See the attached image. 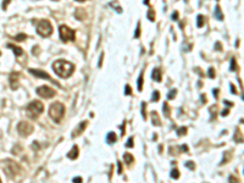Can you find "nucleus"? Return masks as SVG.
Returning a JSON list of instances; mask_svg holds the SVG:
<instances>
[{"label":"nucleus","instance_id":"24","mask_svg":"<svg viewBox=\"0 0 244 183\" xmlns=\"http://www.w3.org/2000/svg\"><path fill=\"white\" fill-rule=\"evenodd\" d=\"M162 109H164V114H165V116H166V117H168V116H170V114H171V111H170V109H168V105H167V103H164V105H162Z\"/></svg>","mask_w":244,"mask_h":183},{"label":"nucleus","instance_id":"35","mask_svg":"<svg viewBox=\"0 0 244 183\" xmlns=\"http://www.w3.org/2000/svg\"><path fill=\"white\" fill-rule=\"evenodd\" d=\"M126 147H127V148H131V147H133V138H129V139L127 140V143H126Z\"/></svg>","mask_w":244,"mask_h":183},{"label":"nucleus","instance_id":"5","mask_svg":"<svg viewBox=\"0 0 244 183\" xmlns=\"http://www.w3.org/2000/svg\"><path fill=\"white\" fill-rule=\"evenodd\" d=\"M59 32H60V38L62 42L67 43V42H71V40H75V31L71 29L70 27L65 26V24H61L60 28H59Z\"/></svg>","mask_w":244,"mask_h":183},{"label":"nucleus","instance_id":"39","mask_svg":"<svg viewBox=\"0 0 244 183\" xmlns=\"http://www.w3.org/2000/svg\"><path fill=\"white\" fill-rule=\"evenodd\" d=\"M215 49H216V50H219V49L221 50V49H222V47H221V43H219V42H217V43H216V47H215Z\"/></svg>","mask_w":244,"mask_h":183},{"label":"nucleus","instance_id":"21","mask_svg":"<svg viewBox=\"0 0 244 183\" xmlns=\"http://www.w3.org/2000/svg\"><path fill=\"white\" fill-rule=\"evenodd\" d=\"M26 39H27V35L24 33H18L17 35H15V40H17V42H23Z\"/></svg>","mask_w":244,"mask_h":183},{"label":"nucleus","instance_id":"25","mask_svg":"<svg viewBox=\"0 0 244 183\" xmlns=\"http://www.w3.org/2000/svg\"><path fill=\"white\" fill-rule=\"evenodd\" d=\"M148 18H149L151 22L155 21V12H154V10H149V11H148Z\"/></svg>","mask_w":244,"mask_h":183},{"label":"nucleus","instance_id":"29","mask_svg":"<svg viewBox=\"0 0 244 183\" xmlns=\"http://www.w3.org/2000/svg\"><path fill=\"white\" fill-rule=\"evenodd\" d=\"M176 93H177V89H172L171 92H168V94H167V99H175Z\"/></svg>","mask_w":244,"mask_h":183},{"label":"nucleus","instance_id":"1","mask_svg":"<svg viewBox=\"0 0 244 183\" xmlns=\"http://www.w3.org/2000/svg\"><path fill=\"white\" fill-rule=\"evenodd\" d=\"M53 70H54V72L59 77H61V78H68L73 73L75 66H73V64H71V62H68L66 60H61L60 59V60H56L53 64Z\"/></svg>","mask_w":244,"mask_h":183},{"label":"nucleus","instance_id":"48","mask_svg":"<svg viewBox=\"0 0 244 183\" xmlns=\"http://www.w3.org/2000/svg\"><path fill=\"white\" fill-rule=\"evenodd\" d=\"M54 1H59V0H54Z\"/></svg>","mask_w":244,"mask_h":183},{"label":"nucleus","instance_id":"26","mask_svg":"<svg viewBox=\"0 0 244 183\" xmlns=\"http://www.w3.org/2000/svg\"><path fill=\"white\" fill-rule=\"evenodd\" d=\"M142 89H143V75H140L138 78V91L142 92Z\"/></svg>","mask_w":244,"mask_h":183},{"label":"nucleus","instance_id":"47","mask_svg":"<svg viewBox=\"0 0 244 183\" xmlns=\"http://www.w3.org/2000/svg\"><path fill=\"white\" fill-rule=\"evenodd\" d=\"M76 1H78V2H83V1H87V0H76Z\"/></svg>","mask_w":244,"mask_h":183},{"label":"nucleus","instance_id":"33","mask_svg":"<svg viewBox=\"0 0 244 183\" xmlns=\"http://www.w3.org/2000/svg\"><path fill=\"white\" fill-rule=\"evenodd\" d=\"M186 166H187L188 169H190V170H194V169H195V165H194L193 161H188V162H186Z\"/></svg>","mask_w":244,"mask_h":183},{"label":"nucleus","instance_id":"15","mask_svg":"<svg viewBox=\"0 0 244 183\" xmlns=\"http://www.w3.org/2000/svg\"><path fill=\"white\" fill-rule=\"evenodd\" d=\"M87 123H88L87 121H84V122H81V123H79V127H78V128L75 131V134L72 133V137H77V136H79V134H81V132H82V131H83V129L87 127Z\"/></svg>","mask_w":244,"mask_h":183},{"label":"nucleus","instance_id":"41","mask_svg":"<svg viewBox=\"0 0 244 183\" xmlns=\"http://www.w3.org/2000/svg\"><path fill=\"white\" fill-rule=\"evenodd\" d=\"M103 58H104V54H102V55H100V60H99V65H98L99 67H102V62H103Z\"/></svg>","mask_w":244,"mask_h":183},{"label":"nucleus","instance_id":"27","mask_svg":"<svg viewBox=\"0 0 244 183\" xmlns=\"http://www.w3.org/2000/svg\"><path fill=\"white\" fill-rule=\"evenodd\" d=\"M159 98H160V93L157 91H155L153 93V96H151V101H157L159 100Z\"/></svg>","mask_w":244,"mask_h":183},{"label":"nucleus","instance_id":"38","mask_svg":"<svg viewBox=\"0 0 244 183\" xmlns=\"http://www.w3.org/2000/svg\"><path fill=\"white\" fill-rule=\"evenodd\" d=\"M134 37H135V38L139 37V23H138V26H137V29H135V34H134Z\"/></svg>","mask_w":244,"mask_h":183},{"label":"nucleus","instance_id":"50","mask_svg":"<svg viewBox=\"0 0 244 183\" xmlns=\"http://www.w3.org/2000/svg\"><path fill=\"white\" fill-rule=\"evenodd\" d=\"M0 182H1V178H0Z\"/></svg>","mask_w":244,"mask_h":183},{"label":"nucleus","instance_id":"2","mask_svg":"<svg viewBox=\"0 0 244 183\" xmlns=\"http://www.w3.org/2000/svg\"><path fill=\"white\" fill-rule=\"evenodd\" d=\"M64 114H65V106L64 104L56 101L54 104H51L50 109H49V116L53 121H55L56 123H59L61 121V118L64 117Z\"/></svg>","mask_w":244,"mask_h":183},{"label":"nucleus","instance_id":"22","mask_svg":"<svg viewBox=\"0 0 244 183\" xmlns=\"http://www.w3.org/2000/svg\"><path fill=\"white\" fill-rule=\"evenodd\" d=\"M235 140H236V142H241V143H242V142H243V140H244V138H243V136H242V133H241V131H238V129L236 131V136H235Z\"/></svg>","mask_w":244,"mask_h":183},{"label":"nucleus","instance_id":"31","mask_svg":"<svg viewBox=\"0 0 244 183\" xmlns=\"http://www.w3.org/2000/svg\"><path fill=\"white\" fill-rule=\"evenodd\" d=\"M11 2V0H2V4H1V9L2 10H6L7 9V5Z\"/></svg>","mask_w":244,"mask_h":183},{"label":"nucleus","instance_id":"19","mask_svg":"<svg viewBox=\"0 0 244 183\" xmlns=\"http://www.w3.org/2000/svg\"><path fill=\"white\" fill-rule=\"evenodd\" d=\"M179 171L177 170V169H173L172 171H171V174H170V176H171V178H173V180H178L179 178Z\"/></svg>","mask_w":244,"mask_h":183},{"label":"nucleus","instance_id":"11","mask_svg":"<svg viewBox=\"0 0 244 183\" xmlns=\"http://www.w3.org/2000/svg\"><path fill=\"white\" fill-rule=\"evenodd\" d=\"M6 47H7V48H10V49L13 51V54H15L16 56H22V55H23V53H24L22 48L17 47V45H13V44H11V43H7V44H6Z\"/></svg>","mask_w":244,"mask_h":183},{"label":"nucleus","instance_id":"17","mask_svg":"<svg viewBox=\"0 0 244 183\" xmlns=\"http://www.w3.org/2000/svg\"><path fill=\"white\" fill-rule=\"evenodd\" d=\"M123 160H124V162H126L127 165H131V164L134 161V158L132 156V154H129V153H126V154L123 155Z\"/></svg>","mask_w":244,"mask_h":183},{"label":"nucleus","instance_id":"46","mask_svg":"<svg viewBox=\"0 0 244 183\" xmlns=\"http://www.w3.org/2000/svg\"><path fill=\"white\" fill-rule=\"evenodd\" d=\"M217 93H219L217 89H214V95H215V98H217Z\"/></svg>","mask_w":244,"mask_h":183},{"label":"nucleus","instance_id":"4","mask_svg":"<svg viewBox=\"0 0 244 183\" xmlns=\"http://www.w3.org/2000/svg\"><path fill=\"white\" fill-rule=\"evenodd\" d=\"M35 31L42 37H49L53 33V26H51L50 21H48V20H40L37 23Z\"/></svg>","mask_w":244,"mask_h":183},{"label":"nucleus","instance_id":"43","mask_svg":"<svg viewBox=\"0 0 244 183\" xmlns=\"http://www.w3.org/2000/svg\"><path fill=\"white\" fill-rule=\"evenodd\" d=\"M73 182H82V178L81 177H76V178H73Z\"/></svg>","mask_w":244,"mask_h":183},{"label":"nucleus","instance_id":"49","mask_svg":"<svg viewBox=\"0 0 244 183\" xmlns=\"http://www.w3.org/2000/svg\"><path fill=\"white\" fill-rule=\"evenodd\" d=\"M0 56H1V51H0Z\"/></svg>","mask_w":244,"mask_h":183},{"label":"nucleus","instance_id":"7","mask_svg":"<svg viewBox=\"0 0 244 183\" xmlns=\"http://www.w3.org/2000/svg\"><path fill=\"white\" fill-rule=\"evenodd\" d=\"M4 162H5V161H4ZM4 170H5V172H6V175H7L9 177H13V176L16 175V172H18V171H20V167H18V165H17V164H15V162H12V161L7 160V161L5 162Z\"/></svg>","mask_w":244,"mask_h":183},{"label":"nucleus","instance_id":"8","mask_svg":"<svg viewBox=\"0 0 244 183\" xmlns=\"http://www.w3.org/2000/svg\"><path fill=\"white\" fill-rule=\"evenodd\" d=\"M37 94L39 95V96H42V98H44V99H50V98H53L56 93L54 89H51V88H49L48 86H43V87H39V88H37Z\"/></svg>","mask_w":244,"mask_h":183},{"label":"nucleus","instance_id":"45","mask_svg":"<svg viewBox=\"0 0 244 183\" xmlns=\"http://www.w3.org/2000/svg\"><path fill=\"white\" fill-rule=\"evenodd\" d=\"M227 115H228V110L226 109V110H224V111H222V116H227Z\"/></svg>","mask_w":244,"mask_h":183},{"label":"nucleus","instance_id":"28","mask_svg":"<svg viewBox=\"0 0 244 183\" xmlns=\"http://www.w3.org/2000/svg\"><path fill=\"white\" fill-rule=\"evenodd\" d=\"M231 71H236L237 70V62H236V59H232L231 60V67H230Z\"/></svg>","mask_w":244,"mask_h":183},{"label":"nucleus","instance_id":"16","mask_svg":"<svg viewBox=\"0 0 244 183\" xmlns=\"http://www.w3.org/2000/svg\"><path fill=\"white\" fill-rule=\"evenodd\" d=\"M151 121H153V123H154L155 126H160V125H161V121H160L159 115H157L156 111H153V112H151Z\"/></svg>","mask_w":244,"mask_h":183},{"label":"nucleus","instance_id":"3","mask_svg":"<svg viewBox=\"0 0 244 183\" xmlns=\"http://www.w3.org/2000/svg\"><path fill=\"white\" fill-rule=\"evenodd\" d=\"M26 111H27V115H28L31 118H37V117L44 111V105H43L42 101H39V100H33V101H31V103L27 105Z\"/></svg>","mask_w":244,"mask_h":183},{"label":"nucleus","instance_id":"42","mask_svg":"<svg viewBox=\"0 0 244 183\" xmlns=\"http://www.w3.org/2000/svg\"><path fill=\"white\" fill-rule=\"evenodd\" d=\"M119 174H122V165H121V161H119Z\"/></svg>","mask_w":244,"mask_h":183},{"label":"nucleus","instance_id":"44","mask_svg":"<svg viewBox=\"0 0 244 183\" xmlns=\"http://www.w3.org/2000/svg\"><path fill=\"white\" fill-rule=\"evenodd\" d=\"M230 87H231V92H232L233 94H236V88H235V86H233V84H231Z\"/></svg>","mask_w":244,"mask_h":183},{"label":"nucleus","instance_id":"6","mask_svg":"<svg viewBox=\"0 0 244 183\" xmlns=\"http://www.w3.org/2000/svg\"><path fill=\"white\" fill-rule=\"evenodd\" d=\"M34 127L32 123L27 122V121H21L18 125H17V132L22 136V137H28L32 132H33Z\"/></svg>","mask_w":244,"mask_h":183},{"label":"nucleus","instance_id":"34","mask_svg":"<svg viewBox=\"0 0 244 183\" xmlns=\"http://www.w3.org/2000/svg\"><path fill=\"white\" fill-rule=\"evenodd\" d=\"M209 77L210 78H215V70L211 67V69H209Z\"/></svg>","mask_w":244,"mask_h":183},{"label":"nucleus","instance_id":"10","mask_svg":"<svg viewBox=\"0 0 244 183\" xmlns=\"http://www.w3.org/2000/svg\"><path fill=\"white\" fill-rule=\"evenodd\" d=\"M28 72L29 73H32L33 76H35V77H38V78H43V80H49V81H51V78H50V76L45 72V71H40V70H34V69H29L28 70Z\"/></svg>","mask_w":244,"mask_h":183},{"label":"nucleus","instance_id":"20","mask_svg":"<svg viewBox=\"0 0 244 183\" xmlns=\"http://www.w3.org/2000/svg\"><path fill=\"white\" fill-rule=\"evenodd\" d=\"M215 16H216V18L217 20H224V15H222V12H221V10H220V6H216V10H215Z\"/></svg>","mask_w":244,"mask_h":183},{"label":"nucleus","instance_id":"40","mask_svg":"<svg viewBox=\"0 0 244 183\" xmlns=\"http://www.w3.org/2000/svg\"><path fill=\"white\" fill-rule=\"evenodd\" d=\"M228 180H230V181H233V182H239V180H238V178H236V177H233V176H231Z\"/></svg>","mask_w":244,"mask_h":183},{"label":"nucleus","instance_id":"13","mask_svg":"<svg viewBox=\"0 0 244 183\" xmlns=\"http://www.w3.org/2000/svg\"><path fill=\"white\" fill-rule=\"evenodd\" d=\"M116 140H117L116 133H115V132H109V133H108V137H106V142H108L109 144H114Z\"/></svg>","mask_w":244,"mask_h":183},{"label":"nucleus","instance_id":"12","mask_svg":"<svg viewBox=\"0 0 244 183\" xmlns=\"http://www.w3.org/2000/svg\"><path fill=\"white\" fill-rule=\"evenodd\" d=\"M67 156H68V159H71V160H75V159H77V156H78V147L77 145H75L71 150H70V153L67 154Z\"/></svg>","mask_w":244,"mask_h":183},{"label":"nucleus","instance_id":"36","mask_svg":"<svg viewBox=\"0 0 244 183\" xmlns=\"http://www.w3.org/2000/svg\"><path fill=\"white\" fill-rule=\"evenodd\" d=\"M124 94H126V95H131V94H132V91H131V87H129L128 84L126 86V89H124Z\"/></svg>","mask_w":244,"mask_h":183},{"label":"nucleus","instance_id":"37","mask_svg":"<svg viewBox=\"0 0 244 183\" xmlns=\"http://www.w3.org/2000/svg\"><path fill=\"white\" fill-rule=\"evenodd\" d=\"M177 18H178V12H177V11H175V12L172 13V20H175V21H176Z\"/></svg>","mask_w":244,"mask_h":183},{"label":"nucleus","instance_id":"30","mask_svg":"<svg viewBox=\"0 0 244 183\" xmlns=\"http://www.w3.org/2000/svg\"><path fill=\"white\" fill-rule=\"evenodd\" d=\"M145 109H146V104H145V103H142V115H143V118H144V120H146Z\"/></svg>","mask_w":244,"mask_h":183},{"label":"nucleus","instance_id":"18","mask_svg":"<svg viewBox=\"0 0 244 183\" xmlns=\"http://www.w3.org/2000/svg\"><path fill=\"white\" fill-rule=\"evenodd\" d=\"M75 16H76V18H77V20H83V18L86 17V12H84L82 9H78V10H76V13H75Z\"/></svg>","mask_w":244,"mask_h":183},{"label":"nucleus","instance_id":"9","mask_svg":"<svg viewBox=\"0 0 244 183\" xmlns=\"http://www.w3.org/2000/svg\"><path fill=\"white\" fill-rule=\"evenodd\" d=\"M18 80H20V73L18 72H12L9 76V83H10V88L12 91H16L18 88Z\"/></svg>","mask_w":244,"mask_h":183},{"label":"nucleus","instance_id":"14","mask_svg":"<svg viewBox=\"0 0 244 183\" xmlns=\"http://www.w3.org/2000/svg\"><path fill=\"white\" fill-rule=\"evenodd\" d=\"M153 80L156 82H161V71L159 69H154L153 70V75H151Z\"/></svg>","mask_w":244,"mask_h":183},{"label":"nucleus","instance_id":"32","mask_svg":"<svg viewBox=\"0 0 244 183\" xmlns=\"http://www.w3.org/2000/svg\"><path fill=\"white\" fill-rule=\"evenodd\" d=\"M187 127H182V128H179L178 129V136H184L186 133H187Z\"/></svg>","mask_w":244,"mask_h":183},{"label":"nucleus","instance_id":"23","mask_svg":"<svg viewBox=\"0 0 244 183\" xmlns=\"http://www.w3.org/2000/svg\"><path fill=\"white\" fill-rule=\"evenodd\" d=\"M204 22H205L204 16H203V15H199L198 18H197V26H198V27H203V26H204Z\"/></svg>","mask_w":244,"mask_h":183}]
</instances>
